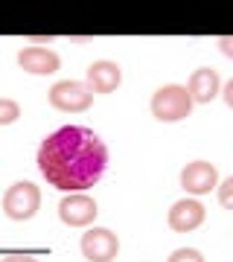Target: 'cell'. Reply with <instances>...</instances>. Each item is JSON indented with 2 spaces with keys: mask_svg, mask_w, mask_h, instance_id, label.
Returning <instances> with one entry per match:
<instances>
[{
  "mask_svg": "<svg viewBox=\"0 0 233 262\" xmlns=\"http://www.w3.org/2000/svg\"><path fill=\"white\" fill-rule=\"evenodd\" d=\"M108 169V146L84 125H65L44 137L38 149V172L61 192H84L99 184Z\"/></svg>",
  "mask_w": 233,
  "mask_h": 262,
  "instance_id": "6da1fadb",
  "label": "cell"
},
{
  "mask_svg": "<svg viewBox=\"0 0 233 262\" xmlns=\"http://www.w3.org/2000/svg\"><path fill=\"white\" fill-rule=\"evenodd\" d=\"M193 114V99L184 84H163L152 94V117L158 122H181Z\"/></svg>",
  "mask_w": 233,
  "mask_h": 262,
  "instance_id": "7a4b0ae2",
  "label": "cell"
},
{
  "mask_svg": "<svg viewBox=\"0 0 233 262\" xmlns=\"http://www.w3.org/2000/svg\"><path fill=\"white\" fill-rule=\"evenodd\" d=\"M41 207V189L32 181H18L6 189L3 195V213L9 215L12 222H29Z\"/></svg>",
  "mask_w": 233,
  "mask_h": 262,
  "instance_id": "3957f363",
  "label": "cell"
},
{
  "mask_svg": "<svg viewBox=\"0 0 233 262\" xmlns=\"http://www.w3.org/2000/svg\"><path fill=\"white\" fill-rule=\"evenodd\" d=\"M50 105L56 111L65 114H82L93 105V94L88 91L84 82H76V79H61L50 88Z\"/></svg>",
  "mask_w": 233,
  "mask_h": 262,
  "instance_id": "277c9868",
  "label": "cell"
},
{
  "mask_svg": "<svg viewBox=\"0 0 233 262\" xmlns=\"http://www.w3.org/2000/svg\"><path fill=\"white\" fill-rule=\"evenodd\" d=\"M79 248L88 262H114L120 253V236L108 227H91L84 230Z\"/></svg>",
  "mask_w": 233,
  "mask_h": 262,
  "instance_id": "5b68a950",
  "label": "cell"
},
{
  "mask_svg": "<svg viewBox=\"0 0 233 262\" xmlns=\"http://www.w3.org/2000/svg\"><path fill=\"white\" fill-rule=\"evenodd\" d=\"M96 213H99L96 201L84 192H73V195L61 198V204H58V219L67 227H91Z\"/></svg>",
  "mask_w": 233,
  "mask_h": 262,
  "instance_id": "8992f818",
  "label": "cell"
},
{
  "mask_svg": "<svg viewBox=\"0 0 233 262\" xmlns=\"http://www.w3.org/2000/svg\"><path fill=\"white\" fill-rule=\"evenodd\" d=\"M219 184V169L210 160H189L181 169V189L189 195H204Z\"/></svg>",
  "mask_w": 233,
  "mask_h": 262,
  "instance_id": "52a82bcc",
  "label": "cell"
},
{
  "mask_svg": "<svg viewBox=\"0 0 233 262\" xmlns=\"http://www.w3.org/2000/svg\"><path fill=\"white\" fill-rule=\"evenodd\" d=\"M204 219H207V210L198 198H181V201H175V204L169 207V215H166L169 227L175 233H193L196 227L204 225Z\"/></svg>",
  "mask_w": 233,
  "mask_h": 262,
  "instance_id": "ba28073f",
  "label": "cell"
},
{
  "mask_svg": "<svg viewBox=\"0 0 233 262\" xmlns=\"http://www.w3.org/2000/svg\"><path fill=\"white\" fill-rule=\"evenodd\" d=\"M18 67L32 76H50L61 67V58L50 47H24L18 50Z\"/></svg>",
  "mask_w": 233,
  "mask_h": 262,
  "instance_id": "9c48e42d",
  "label": "cell"
},
{
  "mask_svg": "<svg viewBox=\"0 0 233 262\" xmlns=\"http://www.w3.org/2000/svg\"><path fill=\"white\" fill-rule=\"evenodd\" d=\"M84 76H88L84 84H88V91H91V94H114V91L122 84L120 64H114V61H108V58L93 61Z\"/></svg>",
  "mask_w": 233,
  "mask_h": 262,
  "instance_id": "30bf717a",
  "label": "cell"
},
{
  "mask_svg": "<svg viewBox=\"0 0 233 262\" xmlns=\"http://www.w3.org/2000/svg\"><path fill=\"white\" fill-rule=\"evenodd\" d=\"M219 91H222V79H219V73L213 67H198L196 73L189 76V82H186V94H189L193 105L216 99Z\"/></svg>",
  "mask_w": 233,
  "mask_h": 262,
  "instance_id": "8fae6325",
  "label": "cell"
},
{
  "mask_svg": "<svg viewBox=\"0 0 233 262\" xmlns=\"http://www.w3.org/2000/svg\"><path fill=\"white\" fill-rule=\"evenodd\" d=\"M18 117H20V105L15 99L0 96V125H12V122H18Z\"/></svg>",
  "mask_w": 233,
  "mask_h": 262,
  "instance_id": "7c38bea8",
  "label": "cell"
},
{
  "mask_svg": "<svg viewBox=\"0 0 233 262\" xmlns=\"http://www.w3.org/2000/svg\"><path fill=\"white\" fill-rule=\"evenodd\" d=\"M166 262H204V256H201V251H196V248H178V251L169 253Z\"/></svg>",
  "mask_w": 233,
  "mask_h": 262,
  "instance_id": "4fadbf2b",
  "label": "cell"
},
{
  "mask_svg": "<svg viewBox=\"0 0 233 262\" xmlns=\"http://www.w3.org/2000/svg\"><path fill=\"white\" fill-rule=\"evenodd\" d=\"M219 204H222L224 210L233 207V178H227V181L219 184Z\"/></svg>",
  "mask_w": 233,
  "mask_h": 262,
  "instance_id": "5bb4252c",
  "label": "cell"
},
{
  "mask_svg": "<svg viewBox=\"0 0 233 262\" xmlns=\"http://www.w3.org/2000/svg\"><path fill=\"white\" fill-rule=\"evenodd\" d=\"M0 262H38L35 256H29V253H6Z\"/></svg>",
  "mask_w": 233,
  "mask_h": 262,
  "instance_id": "9a60e30c",
  "label": "cell"
},
{
  "mask_svg": "<svg viewBox=\"0 0 233 262\" xmlns=\"http://www.w3.org/2000/svg\"><path fill=\"white\" fill-rule=\"evenodd\" d=\"M219 47H222V56H227V58L233 56V41H230V38H222V41H219Z\"/></svg>",
  "mask_w": 233,
  "mask_h": 262,
  "instance_id": "2e32d148",
  "label": "cell"
},
{
  "mask_svg": "<svg viewBox=\"0 0 233 262\" xmlns=\"http://www.w3.org/2000/svg\"><path fill=\"white\" fill-rule=\"evenodd\" d=\"M222 91H224V102H227V105L233 108V82H227V84L222 88Z\"/></svg>",
  "mask_w": 233,
  "mask_h": 262,
  "instance_id": "e0dca14e",
  "label": "cell"
}]
</instances>
